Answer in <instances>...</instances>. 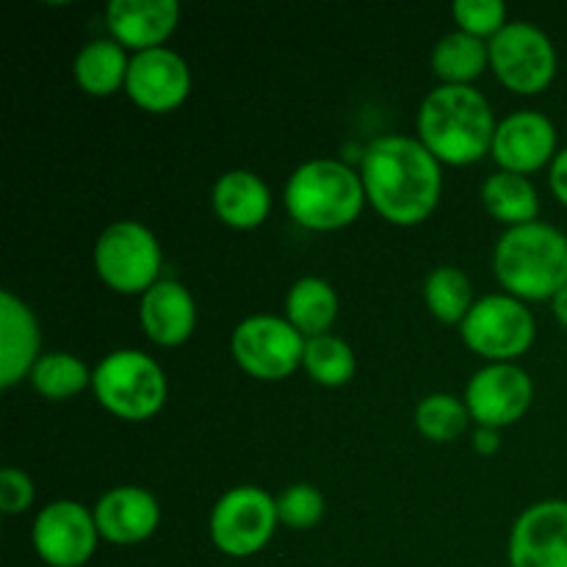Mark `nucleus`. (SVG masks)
Segmentation results:
<instances>
[{
	"label": "nucleus",
	"mask_w": 567,
	"mask_h": 567,
	"mask_svg": "<svg viewBox=\"0 0 567 567\" xmlns=\"http://www.w3.org/2000/svg\"><path fill=\"white\" fill-rule=\"evenodd\" d=\"M441 161L419 136L388 133L374 138L360 158L365 199L385 221L415 227L435 214L443 194Z\"/></svg>",
	"instance_id": "nucleus-1"
},
{
	"label": "nucleus",
	"mask_w": 567,
	"mask_h": 567,
	"mask_svg": "<svg viewBox=\"0 0 567 567\" xmlns=\"http://www.w3.org/2000/svg\"><path fill=\"white\" fill-rule=\"evenodd\" d=\"M496 127L493 105L474 86L441 83L421 100L415 116L419 142L449 166H471L485 158L493 150Z\"/></svg>",
	"instance_id": "nucleus-2"
},
{
	"label": "nucleus",
	"mask_w": 567,
	"mask_h": 567,
	"mask_svg": "<svg viewBox=\"0 0 567 567\" xmlns=\"http://www.w3.org/2000/svg\"><path fill=\"white\" fill-rule=\"evenodd\" d=\"M493 271L520 302L554 299L567 286V236L546 221L507 227L493 249Z\"/></svg>",
	"instance_id": "nucleus-3"
},
{
	"label": "nucleus",
	"mask_w": 567,
	"mask_h": 567,
	"mask_svg": "<svg viewBox=\"0 0 567 567\" xmlns=\"http://www.w3.org/2000/svg\"><path fill=\"white\" fill-rule=\"evenodd\" d=\"M288 216L313 233L343 230L365 208L360 172L336 158H310L291 172L282 192Z\"/></svg>",
	"instance_id": "nucleus-4"
},
{
	"label": "nucleus",
	"mask_w": 567,
	"mask_h": 567,
	"mask_svg": "<svg viewBox=\"0 0 567 567\" xmlns=\"http://www.w3.org/2000/svg\"><path fill=\"white\" fill-rule=\"evenodd\" d=\"M94 399L111 415L147 421L166 404V374L161 363L138 349H114L92 369Z\"/></svg>",
	"instance_id": "nucleus-5"
},
{
	"label": "nucleus",
	"mask_w": 567,
	"mask_h": 567,
	"mask_svg": "<svg viewBox=\"0 0 567 567\" xmlns=\"http://www.w3.org/2000/svg\"><path fill=\"white\" fill-rule=\"evenodd\" d=\"M92 260L103 286L125 297H144L164 269V252L155 233L133 219L111 221L94 241Z\"/></svg>",
	"instance_id": "nucleus-6"
},
{
	"label": "nucleus",
	"mask_w": 567,
	"mask_h": 567,
	"mask_svg": "<svg viewBox=\"0 0 567 567\" xmlns=\"http://www.w3.org/2000/svg\"><path fill=\"white\" fill-rule=\"evenodd\" d=\"M277 526V498L258 485H236L210 509L208 535L225 557L247 559L269 546Z\"/></svg>",
	"instance_id": "nucleus-7"
},
{
	"label": "nucleus",
	"mask_w": 567,
	"mask_h": 567,
	"mask_svg": "<svg viewBox=\"0 0 567 567\" xmlns=\"http://www.w3.org/2000/svg\"><path fill=\"white\" fill-rule=\"evenodd\" d=\"M305 343L308 338L286 316L258 313L238 321L230 336V352L238 369L252 380L280 382L302 369Z\"/></svg>",
	"instance_id": "nucleus-8"
},
{
	"label": "nucleus",
	"mask_w": 567,
	"mask_h": 567,
	"mask_svg": "<svg viewBox=\"0 0 567 567\" xmlns=\"http://www.w3.org/2000/svg\"><path fill=\"white\" fill-rule=\"evenodd\" d=\"M463 343L491 363H513L535 343L537 324L532 310L509 293H487L460 324Z\"/></svg>",
	"instance_id": "nucleus-9"
},
{
	"label": "nucleus",
	"mask_w": 567,
	"mask_h": 567,
	"mask_svg": "<svg viewBox=\"0 0 567 567\" xmlns=\"http://www.w3.org/2000/svg\"><path fill=\"white\" fill-rule=\"evenodd\" d=\"M487 50L493 75L515 94H540L557 78V48L535 22L509 20L487 42Z\"/></svg>",
	"instance_id": "nucleus-10"
},
{
	"label": "nucleus",
	"mask_w": 567,
	"mask_h": 567,
	"mask_svg": "<svg viewBox=\"0 0 567 567\" xmlns=\"http://www.w3.org/2000/svg\"><path fill=\"white\" fill-rule=\"evenodd\" d=\"M97 540L94 513L72 498L44 504L31 526L33 551L50 567H83L97 551Z\"/></svg>",
	"instance_id": "nucleus-11"
},
{
	"label": "nucleus",
	"mask_w": 567,
	"mask_h": 567,
	"mask_svg": "<svg viewBox=\"0 0 567 567\" xmlns=\"http://www.w3.org/2000/svg\"><path fill=\"white\" fill-rule=\"evenodd\" d=\"M535 399V382L515 363H487L465 385V408L476 426L504 430L524 419Z\"/></svg>",
	"instance_id": "nucleus-12"
},
{
	"label": "nucleus",
	"mask_w": 567,
	"mask_h": 567,
	"mask_svg": "<svg viewBox=\"0 0 567 567\" xmlns=\"http://www.w3.org/2000/svg\"><path fill=\"white\" fill-rule=\"evenodd\" d=\"M192 92L188 61L172 48L144 50L131 55L125 94L147 114H169L186 103Z\"/></svg>",
	"instance_id": "nucleus-13"
},
{
	"label": "nucleus",
	"mask_w": 567,
	"mask_h": 567,
	"mask_svg": "<svg viewBox=\"0 0 567 567\" xmlns=\"http://www.w3.org/2000/svg\"><path fill=\"white\" fill-rule=\"evenodd\" d=\"M509 567H567V502L546 498L518 515L509 532Z\"/></svg>",
	"instance_id": "nucleus-14"
},
{
	"label": "nucleus",
	"mask_w": 567,
	"mask_h": 567,
	"mask_svg": "<svg viewBox=\"0 0 567 567\" xmlns=\"http://www.w3.org/2000/svg\"><path fill=\"white\" fill-rule=\"evenodd\" d=\"M559 153L557 125L548 120L543 111H515L504 116L493 136V161L504 172L526 175L540 172L543 166H551Z\"/></svg>",
	"instance_id": "nucleus-15"
},
{
	"label": "nucleus",
	"mask_w": 567,
	"mask_h": 567,
	"mask_svg": "<svg viewBox=\"0 0 567 567\" xmlns=\"http://www.w3.org/2000/svg\"><path fill=\"white\" fill-rule=\"evenodd\" d=\"M100 540L114 546H138L161 526V504L147 487L120 485L97 498L92 507Z\"/></svg>",
	"instance_id": "nucleus-16"
},
{
	"label": "nucleus",
	"mask_w": 567,
	"mask_h": 567,
	"mask_svg": "<svg viewBox=\"0 0 567 567\" xmlns=\"http://www.w3.org/2000/svg\"><path fill=\"white\" fill-rule=\"evenodd\" d=\"M177 0H111L105 6V28L111 39L133 53L164 48L166 39L177 31Z\"/></svg>",
	"instance_id": "nucleus-17"
},
{
	"label": "nucleus",
	"mask_w": 567,
	"mask_h": 567,
	"mask_svg": "<svg viewBox=\"0 0 567 567\" xmlns=\"http://www.w3.org/2000/svg\"><path fill=\"white\" fill-rule=\"evenodd\" d=\"M42 358V332L33 310L17 293H0V388L20 385Z\"/></svg>",
	"instance_id": "nucleus-18"
},
{
	"label": "nucleus",
	"mask_w": 567,
	"mask_h": 567,
	"mask_svg": "<svg viewBox=\"0 0 567 567\" xmlns=\"http://www.w3.org/2000/svg\"><path fill=\"white\" fill-rule=\"evenodd\" d=\"M138 321L158 347H183L197 330V302L183 282L161 277L138 302Z\"/></svg>",
	"instance_id": "nucleus-19"
},
{
	"label": "nucleus",
	"mask_w": 567,
	"mask_h": 567,
	"mask_svg": "<svg viewBox=\"0 0 567 567\" xmlns=\"http://www.w3.org/2000/svg\"><path fill=\"white\" fill-rule=\"evenodd\" d=\"M210 205L221 225L233 230H255L271 214V188L252 169H230L216 177Z\"/></svg>",
	"instance_id": "nucleus-20"
},
{
	"label": "nucleus",
	"mask_w": 567,
	"mask_h": 567,
	"mask_svg": "<svg viewBox=\"0 0 567 567\" xmlns=\"http://www.w3.org/2000/svg\"><path fill=\"white\" fill-rule=\"evenodd\" d=\"M127 66H131V55L114 39H92L78 50L75 61H72V75L81 92L92 94V97H111L127 83Z\"/></svg>",
	"instance_id": "nucleus-21"
},
{
	"label": "nucleus",
	"mask_w": 567,
	"mask_h": 567,
	"mask_svg": "<svg viewBox=\"0 0 567 567\" xmlns=\"http://www.w3.org/2000/svg\"><path fill=\"white\" fill-rule=\"evenodd\" d=\"M286 319L305 338H319L332 330L338 319V293L324 277H299L286 293Z\"/></svg>",
	"instance_id": "nucleus-22"
},
{
	"label": "nucleus",
	"mask_w": 567,
	"mask_h": 567,
	"mask_svg": "<svg viewBox=\"0 0 567 567\" xmlns=\"http://www.w3.org/2000/svg\"><path fill=\"white\" fill-rule=\"evenodd\" d=\"M482 205L493 219L507 227L529 225L540 216V194H537L535 183L526 175L504 169L493 172L482 183Z\"/></svg>",
	"instance_id": "nucleus-23"
},
{
	"label": "nucleus",
	"mask_w": 567,
	"mask_h": 567,
	"mask_svg": "<svg viewBox=\"0 0 567 567\" xmlns=\"http://www.w3.org/2000/svg\"><path fill=\"white\" fill-rule=\"evenodd\" d=\"M491 66V50L480 37L452 31L432 48V72L449 86H471Z\"/></svg>",
	"instance_id": "nucleus-24"
},
{
	"label": "nucleus",
	"mask_w": 567,
	"mask_h": 567,
	"mask_svg": "<svg viewBox=\"0 0 567 567\" xmlns=\"http://www.w3.org/2000/svg\"><path fill=\"white\" fill-rule=\"evenodd\" d=\"M33 391L50 402H66L92 385V371L72 352H44L28 377Z\"/></svg>",
	"instance_id": "nucleus-25"
},
{
	"label": "nucleus",
	"mask_w": 567,
	"mask_h": 567,
	"mask_svg": "<svg viewBox=\"0 0 567 567\" xmlns=\"http://www.w3.org/2000/svg\"><path fill=\"white\" fill-rule=\"evenodd\" d=\"M424 302L426 310L443 324H463L476 302L474 286L457 266H437L424 280Z\"/></svg>",
	"instance_id": "nucleus-26"
},
{
	"label": "nucleus",
	"mask_w": 567,
	"mask_h": 567,
	"mask_svg": "<svg viewBox=\"0 0 567 567\" xmlns=\"http://www.w3.org/2000/svg\"><path fill=\"white\" fill-rule=\"evenodd\" d=\"M302 369L319 385L343 388L347 382H352L354 371H358V358H354V349L343 338L327 332V336L308 338Z\"/></svg>",
	"instance_id": "nucleus-27"
},
{
	"label": "nucleus",
	"mask_w": 567,
	"mask_h": 567,
	"mask_svg": "<svg viewBox=\"0 0 567 567\" xmlns=\"http://www.w3.org/2000/svg\"><path fill=\"white\" fill-rule=\"evenodd\" d=\"M415 430L432 443H452L465 435L471 424V413L463 399L452 393H430L419 402L413 413Z\"/></svg>",
	"instance_id": "nucleus-28"
},
{
	"label": "nucleus",
	"mask_w": 567,
	"mask_h": 567,
	"mask_svg": "<svg viewBox=\"0 0 567 567\" xmlns=\"http://www.w3.org/2000/svg\"><path fill=\"white\" fill-rule=\"evenodd\" d=\"M324 496L316 485L310 482H297V485H288L286 491L277 496V518L288 529H313L321 518H324Z\"/></svg>",
	"instance_id": "nucleus-29"
},
{
	"label": "nucleus",
	"mask_w": 567,
	"mask_h": 567,
	"mask_svg": "<svg viewBox=\"0 0 567 567\" xmlns=\"http://www.w3.org/2000/svg\"><path fill=\"white\" fill-rule=\"evenodd\" d=\"M454 22H457V31L471 33V37H480L485 42H491L504 25H507V6L502 0H457L452 6Z\"/></svg>",
	"instance_id": "nucleus-30"
},
{
	"label": "nucleus",
	"mask_w": 567,
	"mask_h": 567,
	"mask_svg": "<svg viewBox=\"0 0 567 567\" xmlns=\"http://www.w3.org/2000/svg\"><path fill=\"white\" fill-rule=\"evenodd\" d=\"M33 498H37V487H33L31 476L22 468L6 465L0 471V509H3V515H22L33 507Z\"/></svg>",
	"instance_id": "nucleus-31"
},
{
	"label": "nucleus",
	"mask_w": 567,
	"mask_h": 567,
	"mask_svg": "<svg viewBox=\"0 0 567 567\" xmlns=\"http://www.w3.org/2000/svg\"><path fill=\"white\" fill-rule=\"evenodd\" d=\"M548 183H551L554 197L567 208V147L559 150L554 164L548 166Z\"/></svg>",
	"instance_id": "nucleus-32"
},
{
	"label": "nucleus",
	"mask_w": 567,
	"mask_h": 567,
	"mask_svg": "<svg viewBox=\"0 0 567 567\" xmlns=\"http://www.w3.org/2000/svg\"><path fill=\"white\" fill-rule=\"evenodd\" d=\"M474 446L480 454H496L502 449V435H498V430H491V426H476Z\"/></svg>",
	"instance_id": "nucleus-33"
},
{
	"label": "nucleus",
	"mask_w": 567,
	"mask_h": 567,
	"mask_svg": "<svg viewBox=\"0 0 567 567\" xmlns=\"http://www.w3.org/2000/svg\"><path fill=\"white\" fill-rule=\"evenodd\" d=\"M551 305H554V316H557L559 324L567 327V286L551 299Z\"/></svg>",
	"instance_id": "nucleus-34"
}]
</instances>
